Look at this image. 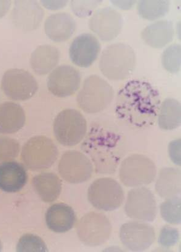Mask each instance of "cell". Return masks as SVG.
I'll list each match as a JSON object with an SVG mask.
<instances>
[{
  "label": "cell",
  "mask_w": 181,
  "mask_h": 252,
  "mask_svg": "<svg viewBox=\"0 0 181 252\" xmlns=\"http://www.w3.org/2000/svg\"><path fill=\"white\" fill-rule=\"evenodd\" d=\"M161 98L148 81H128L118 92L115 113L119 119L139 129L151 127L158 115Z\"/></svg>",
  "instance_id": "6da1fadb"
},
{
  "label": "cell",
  "mask_w": 181,
  "mask_h": 252,
  "mask_svg": "<svg viewBox=\"0 0 181 252\" xmlns=\"http://www.w3.org/2000/svg\"><path fill=\"white\" fill-rule=\"evenodd\" d=\"M81 149L92 162L97 173L113 174L124 153L121 136L114 128L95 123L84 138Z\"/></svg>",
  "instance_id": "7a4b0ae2"
},
{
  "label": "cell",
  "mask_w": 181,
  "mask_h": 252,
  "mask_svg": "<svg viewBox=\"0 0 181 252\" xmlns=\"http://www.w3.org/2000/svg\"><path fill=\"white\" fill-rule=\"evenodd\" d=\"M136 63V54L132 47L127 43L117 42L102 51L99 67L109 80H123L132 74Z\"/></svg>",
  "instance_id": "3957f363"
},
{
  "label": "cell",
  "mask_w": 181,
  "mask_h": 252,
  "mask_svg": "<svg viewBox=\"0 0 181 252\" xmlns=\"http://www.w3.org/2000/svg\"><path fill=\"white\" fill-rule=\"evenodd\" d=\"M114 94V89L104 79L91 75L84 81L77 95V103L84 112L96 114L109 107Z\"/></svg>",
  "instance_id": "277c9868"
},
{
  "label": "cell",
  "mask_w": 181,
  "mask_h": 252,
  "mask_svg": "<svg viewBox=\"0 0 181 252\" xmlns=\"http://www.w3.org/2000/svg\"><path fill=\"white\" fill-rule=\"evenodd\" d=\"M155 164L149 157L132 154L121 162L119 176L121 183L128 188H138L153 182L156 176Z\"/></svg>",
  "instance_id": "5b68a950"
},
{
  "label": "cell",
  "mask_w": 181,
  "mask_h": 252,
  "mask_svg": "<svg viewBox=\"0 0 181 252\" xmlns=\"http://www.w3.org/2000/svg\"><path fill=\"white\" fill-rule=\"evenodd\" d=\"M87 130L88 125L86 118L77 110L65 109L55 118L54 135L57 140L62 146L77 145L85 138Z\"/></svg>",
  "instance_id": "8992f818"
},
{
  "label": "cell",
  "mask_w": 181,
  "mask_h": 252,
  "mask_svg": "<svg viewBox=\"0 0 181 252\" xmlns=\"http://www.w3.org/2000/svg\"><path fill=\"white\" fill-rule=\"evenodd\" d=\"M88 198L91 206L98 211L111 212L122 206L124 192L117 181L109 177L101 178L89 186Z\"/></svg>",
  "instance_id": "52a82bcc"
},
{
  "label": "cell",
  "mask_w": 181,
  "mask_h": 252,
  "mask_svg": "<svg viewBox=\"0 0 181 252\" xmlns=\"http://www.w3.org/2000/svg\"><path fill=\"white\" fill-rule=\"evenodd\" d=\"M59 150L51 139L44 136L31 138L23 147L22 157L24 164L35 171L48 169L55 163Z\"/></svg>",
  "instance_id": "ba28073f"
},
{
  "label": "cell",
  "mask_w": 181,
  "mask_h": 252,
  "mask_svg": "<svg viewBox=\"0 0 181 252\" xmlns=\"http://www.w3.org/2000/svg\"><path fill=\"white\" fill-rule=\"evenodd\" d=\"M77 232L79 240L85 245L99 246L108 241L112 233V225L104 214L90 212L79 220Z\"/></svg>",
  "instance_id": "9c48e42d"
},
{
  "label": "cell",
  "mask_w": 181,
  "mask_h": 252,
  "mask_svg": "<svg viewBox=\"0 0 181 252\" xmlns=\"http://www.w3.org/2000/svg\"><path fill=\"white\" fill-rule=\"evenodd\" d=\"M124 211L127 216L134 220L153 222L157 215L154 194L144 186L132 189L128 191Z\"/></svg>",
  "instance_id": "30bf717a"
},
{
  "label": "cell",
  "mask_w": 181,
  "mask_h": 252,
  "mask_svg": "<svg viewBox=\"0 0 181 252\" xmlns=\"http://www.w3.org/2000/svg\"><path fill=\"white\" fill-rule=\"evenodd\" d=\"M4 93L15 101L30 99L38 90V83L33 75L23 69H12L4 73L1 81Z\"/></svg>",
  "instance_id": "8fae6325"
},
{
  "label": "cell",
  "mask_w": 181,
  "mask_h": 252,
  "mask_svg": "<svg viewBox=\"0 0 181 252\" xmlns=\"http://www.w3.org/2000/svg\"><path fill=\"white\" fill-rule=\"evenodd\" d=\"M93 170L90 159L82 152L76 151L65 152L59 165L60 175L71 184L86 182L92 177Z\"/></svg>",
  "instance_id": "7c38bea8"
},
{
  "label": "cell",
  "mask_w": 181,
  "mask_h": 252,
  "mask_svg": "<svg viewBox=\"0 0 181 252\" xmlns=\"http://www.w3.org/2000/svg\"><path fill=\"white\" fill-rule=\"evenodd\" d=\"M120 238L128 250L142 252L147 250L156 239L154 227L146 222L133 220L124 223L120 230Z\"/></svg>",
  "instance_id": "4fadbf2b"
},
{
  "label": "cell",
  "mask_w": 181,
  "mask_h": 252,
  "mask_svg": "<svg viewBox=\"0 0 181 252\" xmlns=\"http://www.w3.org/2000/svg\"><path fill=\"white\" fill-rule=\"evenodd\" d=\"M123 18L115 8L107 6L96 10L89 20L90 30L102 41H112L122 30Z\"/></svg>",
  "instance_id": "5bb4252c"
},
{
  "label": "cell",
  "mask_w": 181,
  "mask_h": 252,
  "mask_svg": "<svg viewBox=\"0 0 181 252\" xmlns=\"http://www.w3.org/2000/svg\"><path fill=\"white\" fill-rule=\"evenodd\" d=\"M81 75L80 71L70 65H61L52 71L47 78L50 93L60 98L74 94L80 88Z\"/></svg>",
  "instance_id": "9a60e30c"
},
{
  "label": "cell",
  "mask_w": 181,
  "mask_h": 252,
  "mask_svg": "<svg viewBox=\"0 0 181 252\" xmlns=\"http://www.w3.org/2000/svg\"><path fill=\"white\" fill-rule=\"evenodd\" d=\"M100 51L98 39L90 33H83L76 36L71 43L69 57L73 64L86 68L96 61Z\"/></svg>",
  "instance_id": "2e32d148"
},
{
  "label": "cell",
  "mask_w": 181,
  "mask_h": 252,
  "mask_svg": "<svg viewBox=\"0 0 181 252\" xmlns=\"http://www.w3.org/2000/svg\"><path fill=\"white\" fill-rule=\"evenodd\" d=\"M44 10L36 1H17L12 11V20L23 31L35 30L43 20Z\"/></svg>",
  "instance_id": "e0dca14e"
},
{
  "label": "cell",
  "mask_w": 181,
  "mask_h": 252,
  "mask_svg": "<svg viewBox=\"0 0 181 252\" xmlns=\"http://www.w3.org/2000/svg\"><path fill=\"white\" fill-rule=\"evenodd\" d=\"M44 30L47 36L52 41H65L75 32V20L69 13H56L47 18Z\"/></svg>",
  "instance_id": "ac0fdd59"
},
{
  "label": "cell",
  "mask_w": 181,
  "mask_h": 252,
  "mask_svg": "<svg viewBox=\"0 0 181 252\" xmlns=\"http://www.w3.org/2000/svg\"><path fill=\"white\" fill-rule=\"evenodd\" d=\"M28 181V173L22 164L7 161L0 164V189L8 193L22 190Z\"/></svg>",
  "instance_id": "d6986e66"
},
{
  "label": "cell",
  "mask_w": 181,
  "mask_h": 252,
  "mask_svg": "<svg viewBox=\"0 0 181 252\" xmlns=\"http://www.w3.org/2000/svg\"><path fill=\"white\" fill-rule=\"evenodd\" d=\"M77 220L72 207L64 203H58L49 207L46 214L47 227L54 232H68L74 226Z\"/></svg>",
  "instance_id": "ffe728a7"
},
{
  "label": "cell",
  "mask_w": 181,
  "mask_h": 252,
  "mask_svg": "<svg viewBox=\"0 0 181 252\" xmlns=\"http://www.w3.org/2000/svg\"><path fill=\"white\" fill-rule=\"evenodd\" d=\"M175 29L171 21L158 20L150 24L141 32V38L148 45L162 48L172 41Z\"/></svg>",
  "instance_id": "44dd1931"
},
{
  "label": "cell",
  "mask_w": 181,
  "mask_h": 252,
  "mask_svg": "<svg viewBox=\"0 0 181 252\" xmlns=\"http://www.w3.org/2000/svg\"><path fill=\"white\" fill-rule=\"evenodd\" d=\"M25 122V110L20 105L12 102L0 104V133L17 132L23 127Z\"/></svg>",
  "instance_id": "7402d4cb"
},
{
  "label": "cell",
  "mask_w": 181,
  "mask_h": 252,
  "mask_svg": "<svg viewBox=\"0 0 181 252\" xmlns=\"http://www.w3.org/2000/svg\"><path fill=\"white\" fill-rule=\"evenodd\" d=\"M60 52L52 45L39 46L31 54L30 64L36 74L43 75L51 72L60 61Z\"/></svg>",
  "instance_id": "603a6c76"
},
{
  "label": "cell",
  "mask_w": 181,
  "mask_h": 252,
  "mask_svg": "<svg viewBox=\"0 0 181 252\" xmlns=\"http://www.w3.org/2000/svg\"><path fill=\"white\" fill-rule=\"evenodd\" d=\"M32 185L36 193L46 203L55 201L61 192V181L54 173H43L35 176Z\"/></svg>",
  "instance_id": "cb8c5ba5"
},
{
  "label": "cell",
  "mask_w": 181,
  "mask_h": 252,
  "mask_svg": "<svg viewBox=\"0 0 181 252\" xmlns=\"http://www.w3.org/2000/svg\"><path fill=\"white\" fill-rule=\"evenodd\" d=\"M155 189L165 199L178 196L181 193V170L175 167H164L160 170Z\"/></svg>",
  "instance_id": "d4e9b609"
},
{
  "label": "cell",
  "mask_w": 181,
  "mask_h": 252,
  "mask_svg": "<svg viewBox=\"0 0 181 252\" xmlns=\"http://www.w3.org/2000/svg\"><path fill=\"white\" fill-rule=\"evenodd\" d=\"M181 103L174 98H166L160 106L157 123L164 130H172L181 125Z\"/></svg>",
  "instance_id": "484cf974"
},
{
  "label": "cell",
  "mask_w": 181,
  "mask_h": 252,
  "mask_svg": "<svg viewBox=\"0 0 181 252\" xmlns=\"http://www.w3.org/2000/svg\"><path fill=\"white\" fill-rule=\"evenodd\" d=\"M168 0H141L137 5L139 15L144 19L154 20L164 17L169 11Z\"/></svg>",
  "instance_id": "4316f807"
},
{
  "label": "cell",
  "mask_w": 181,
  "mask_h": 252,
  "mask_svg": "<svg viewBox=\"0 0 181 252\" xmlns=\"http://www.w3.org/2000/svg\"><path fill=\"white\" fill-rule=\"evenodd\" d=\"M162 219L172 224L181 223V198L175 196L165 199L160 207Z\"/></svg>",
  "instance_id": "83f0119b"
},
{
  "label": "cell",
  "mask_w": 181,
  "mask_h": 252,
  "mask_svg": "<svg viewBox=\"0 0 181 252\" xmlns=\"http://www.w3.org/2000/svg\"><path fill=\"white\" fill-rule=\"evenodd\" d=\"M162 64L171 73L179 72L181 68V46L177 43L167 47L162 55Z\"/></svg>",
  "instance_id": "f1b7e54d"
},
{
  "label": "cell",
  "mask_w": 181,
  "mask_h": 252,
  "mask_svg": "<svg viewBox=\"0 0 181 252\" xmlns=\"http://www.w3.org/2000/svg\"><path fill=\"white\" fill-rule=\"evenodd\" d=\"M17 252H47V246L38 236L27 234L22 236L17 247Z\"/></svg>",
  "instance_id": "f546056e"
},
{
  "label": "cell",
  "mask_w": 181,
  "mask_h": 252,
  "mask_svg": "<svg viewBox=\"0 0 181 252\" xmlns=\"http://www.w3.org/2000/svg\"><path fill=\"white\" fill-rule=\"evenodd\" d=\"M20 152V144L14 139L0 137V162H6L17 157Z\"/></svg>",
  "instance_id": "4dcf8cb0"
},
{
  "label": "cell",
  "mask_w": 181,
  "mask_h": 252,
  "mask_svg": "<svg viewBox=\"0 0 181 252\" xmlns=\"http://www.w3.org/2000/svg\"><path fill=\"white\" fill-rule=\"evenodd\" d=\"M102 2L101 0H72L70 7L77 17H87L91 15Z\"/></svg>",
  "instance_id": "1f68e13d"
},
{
  "label": "cell",
  "mask_w": 181,
  "mask_h": 252,
  "mask_svg": "<svg viewBox=\"0 0 181 252\" xmlns=\"http://www.w3.org/2000/svg\"><path fill=\"white\" fill-rule=\"evenodd\" d=\"M44 6L52 10L60 9L66 6L67 1H41Z\"/></svg>",
  "instance_id": "d6a6232c"
},
{
  "label": "cell",
  "mask_w": 181,
  "mask_h": 252,
  "mask_svg": "<svg viewBox=\"0 0 181 252\" xmlns=\"http://www.w3.org/2000/svg\"><path fill=\"white\" fill-rule=\"evenodd\" d=\"M112 3L114 4L115 6L119 7L121 9L127 10L132 7L135 1H111Z\"/></svg>",
  "instance_id": "836d02e7"
},
{
  "label": "cell",
  "mask_w": 181,
  "mask_h": 252,
  "mask_svg": "<svg viewBox=\"0 0 181 252\" xmlns=\"http://www.w3.org/2000/svg\"><path fill=\"white\" fill-rule=\"evenodd\" d=\"M11 4L10 1H0V18L3 17L8 12Z\"/></svg>",
  "instance_id": "e575fe53"
},
{
  "label": "cell",
  "mask_w": 181,
  "mask_h": 252,
  "mask_svg": "<svg viewBox=\"0 0 181 252\" xmlns=\"http://www.w3.org/2000/svg\"><path fill=\"white\" fill-rule=\"evenodd\" d=\"M2 251V246L1 244V241H0V252Z\"/></svg>",
  "instance_id": "d590c367"
}]
</instances>
